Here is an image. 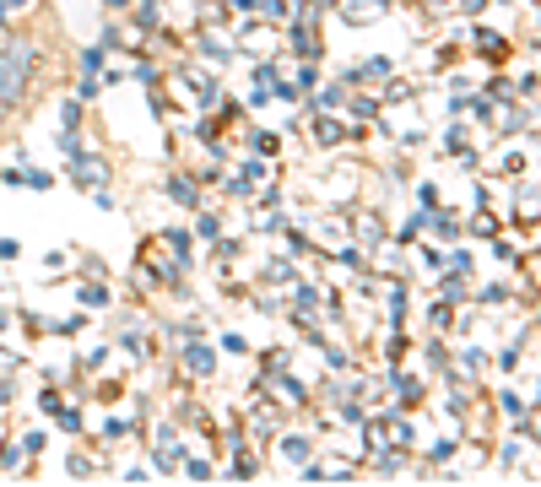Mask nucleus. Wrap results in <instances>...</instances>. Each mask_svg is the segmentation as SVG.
I'll list each match as a JSON object with an SVG mask.
<instances>
[{"mask_svg": "<svg viewBox=\"0 0 541 487\" xmlns=\"http://www.w3.org/2000/svg\"><path fill=\"white\" fill-rule=\"evenodd\" d=\"M103 179H109V168H103L98 157H76V184H82V190L87 184H103Z\"/></svg>", "mask_w": 541, "mask_h": 487, "instance_id": "f03ea898", "label": "nucleus"}, {"mask_svg": "<svg viewBox=\"0 0 541 487\" xmlns=\"http://www.w3.org/2000/svg\"><path fill=\"white\" fill-rule=\"evenodd\" d=\"M33 65H38L33 38H11V44L0 49V109H11V103H17L22 92H28Z\"/></svg>", "mask_w": 541, "mask_h": 487, "instance_id": "f257e3e1", "label": "nucleus"}, {"mask_svg": "<svg viewBox=\"0 0 541 487\" xmlns=\"http://www.w3.org/2000/svg\"><path fill=\"white\" fill-rule=\"evenodd\" d=\"M184 363H190L195 374H211V352L206 347H190V358H184Z\"/></svg>", "mask_w": 541, "mask_h": 487, "instance_id": "7ed1b4c3", "label": "nucleus"}]
</instances>
